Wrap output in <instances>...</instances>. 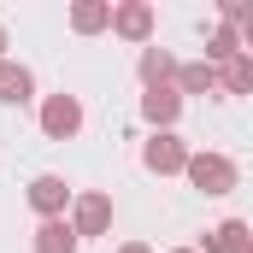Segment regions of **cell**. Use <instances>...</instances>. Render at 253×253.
<instances>
[{
  "label": "cell",
  "mask_w": 253,
  "mask_h": 253,
  "mask_svg": "<svg viewBox=\"0 0 253 253\" xmlns=\"http://www.w3.org/2000/svg\"><path fill=\"white\" fill-rule=\"evenodd\" d=\"M71 200H77V194H71V183H65V177H53V171H42V177L30 183V206L42 212V224H47V218H65V206H71Z\"/></svg>",
  "instance_id": "cell-5"
},
{
  "label": "cell",
  "mask_w": 253,
  "mask_h": 253,
  "mask_svg": "<svg viewBox=\"0 0 253 253\" xmlns=\"http://www.w3.org/2000/svg\"><path fill=\"white\" fill-rule=\"evenodd\" d=\"M177 88H183V94H212V88H224V83H218V65H183V71H177Z\"/></svg>",
  "instance_id": "cell-14"
},
{
  "label": "cell",
  "mask_w": 253,
  "mask_h": 253,
  "mask_svg": "<svg viewBox=\"0 0 253 253\" xmlns=\"http://www.w3.org/2000/svg\"><path fill=\"white\" fill-rule=\"evenodd\" d=\"M0 65H6V30H0Z\"/></svg>",
  "instance_id": "cell-17"
},
{
  "label": "cell",
  "mask_w": 253,
  "mask_h": 253,
  "mask_svg": "<svg viewBox=\"0 0 253 253\" xmlns=\"http://www.w3.org/2000/svg\"><path fill=\"white\" fill-rule=\"evenodd\" d=\"M71 230L77 236H106L112 230V200L106 194H77L71 200Z\"/></svg>",
  "instance_id": "cell-4"
},
{
  "label": "cell",
  "mask_w": 253,
  "mask_h": 253,
  "mask_svg": "<svg viewBox=\"0 0 253 253\" xmlns=\"http://www.w3.org/2000/svg\"><path fill=\"white\" fill-rule=\"evenodd\" d=\"M189 177L200 194H230L236 189V159H224V153H189Z\"/></svg>",
  "instance_id": "cell-2"
},
{
  "label": "cell",
  "mask_w": 253,
  "mask_h": 253,
  "mask_svg": "<svg viewBox=\"0 0 253 253\" xmlns=\"http://www.w3.org/2000/svg\"><path fill=\"white\" fill-rule=\"evenodd\" d=\"M30 94H36V77H30V65L6 59V65H0V100H6V106H24Z\"/></svg>",
  "instance_id": "cell-10"
},
{
  "label": "cell",
  "mask_w": 253,
  "mask_h": 253,
  "mask_svg": "<svg viewBox=\"0 0 253 253\" xmlns=\"http://www.w3.org/2000/svg\"><path fill=\"white\" fill-rule=\"evenodd\" d=\"M77 230H71V218H47L42 230H36V242H30V253H77Z\"/></svg>",
  "instance_id": "cell-8"
},
{
  "label": "cell",
  "mask_w": 253,
  "mask_h": 253,
  "mask_svg": "<svg viewBox=\"0 0 253 253\" xmlns=\"http://www.w3.org/2000/svg\"><path fill=\"white\" fill-rule=\"evenodd\" d=\"M189 153L194 147L177 135V129H159V135L141 147V165H147L153 177H177V171H189Z\"/></svg>",
  "instance_id": "cell-1"
},
{
  "label": "cell",
  "mask_w": 253,
  "mask_h": 253,
  "mask_svg": "<svg viewBox=\"0 0 253 253\" xmlns=\"http://www.w3.org/2000/svg\"><path fill=\"white\" fill-rule=\"evenodd\" d=\"M253 242V230L242 224V218H224L218 230H206V242H200V253H242Z\"/></svg>",
  "instance_id": "cell-9"
},
{
  "label": "cell",
  "mask_w": 253,
  "mask_h": 253,
  "mask_svg": "<svg viewBox=\"0 0 253 253\" xmlns=\"http://www.w3.org/2000/svg\"><path fill=\"white\" fill-rule=\"evenodd\" d=\"M42 129H47L53 141H71V135L83 129V100H77V94H47V100H42Z\"/></svg>",
  "instance_id": "cell-3"
},
{
  "label": "cell",
  "mask_w": 253,
  "mask_h": 253,
  "mask_svg": "<svg viewBox=\"0 0 253 253\" xmlns=\"http://www.w3.org/2000/svg\"><path fill=\"white\" fill-rule=\"evenodd\" d=\"M177 112H183V88H177V83L141 94V118H147L153 129H171V124H177Z\"/></svg>",
  "instance_id": "cell-6"
},
{
  "label": "cell",
  "mask_w": 253,
  "mask_h": 253,
  "mask_svg": "<svg viewBox=\"0 0 253 253\" xmlns=\"http://www.w3.org/2000/svg\"><path fill=\"white\" fill-rule=\"evenodd\" d=\"M218 83L230 88V94H253V53H236V59L218 65Z\"/></svg>",
  "instance_id": "cell-13"
},
{
  "label": "cell",
  "mask_w": 253,
  "mask_h": 253,
  "mask_svg": "<svg viewBox=\"0 0 253 253\" xmlns=\"http://www.w3.org/2000/svg\"><path fill=\"white\" fill-rule=\"evenodd\" d=\"M242 53H253V6H248V18H242Z\"/></svg>",
  "instance_id": "cell-15"
},
{
  "label": "cell",
  "mask_w": 253,
  "mask_h": 253,
  "mask_svg": "<svg viewBox=\"0 0 253 253\" xmlns=\"http://www.w3.org/2000/svg\"><path fill=\"white\" fill-rule=\"evenodd\" d=\"M171 253H200V248H171Z\"/></svg>",
  "instance_id": "cell-18"
},
{
  "label": "cell",
  "mask_w": 253,
  "mask_h": 253,
  "mask_svg": "<svg viewBox=\"0 0 253 253\" xmlns=\"http://www.w3.org/2000/svg\"><path fill=\"white\" fill-rule=\"evenodd\" d=\"M118 253H153V248H147V242H124Z\"/></svg>",
  "instance_id": "cell-16"
},
{
  "label": "cell",
  "mask_w": 253,
  "mask_h": 253,
  "mask_svg": "<svg viewBox=\"0 0 253 253\" xmlns=\"http://www.w3.org/2000/svg\"><path fill=\"white\" fill-rule=\"evenodd\" d=\"M112 30H118L124 42L141 47V42L153 36V6H147V0H124V6H112Z\"/></svg>",
  "instance_id": "cell-7"
},
{
  "label": "cell",
  "mask_w": 253,
  "mask_h": 253,
  "mask_svg": "<svg viewBox=\"0 0 253 253\" xmlns=\"http://www.w3.org/2000/svg\"><path fill=\"white\" fill-rule=\"evenodd\" d=\"M177 71H183V65L171 59L165 47H141V83H147V88H165V83H177Z\"/></svg>",
  "instance_id": "cell-12"
},
{
  "label": "cell",
  "mask_w": 253,
  "mask_h": 253,
  "mask_svg": "<svg viewBox=\"0 0 253 253\" xmlns=\"http://www.w3.org/2000/svg\"><path fill=\"white\" fill-rule=\"evenodd\" d=\"M71 30H77V36L112 30V6H106V0H77V6H71Z\"/></svg>",
  "instance_id": "cell-11"
},
{
  "label": "cell",
  "mask_w": 253,
  "mask_h": 253,
  "mask_svg": "<svg viewBox=\"0 0 253 253\" xmlns=\"http://www.w3.org/2000/svg\"><path fill=\"white\" fill-rule=\"evenodd\" d=\"M242 253H253V242H248V248H242Z\"/></svg>",
  "instance_id": "cell-19"
}]
</instances>
